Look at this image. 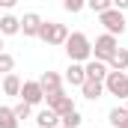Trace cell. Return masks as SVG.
I'll list each match as a JSON object with an SVG mask.
<instances>
[{
    "label": "cell",
    "mask_w": 128,
    "mask_h": 128,
    "mask_svg": "<svg viewBox=\"0 0 128 128\" xmlns=\"http://www.w3.org/2000/svg\"><path fill=\"white\" fill-rule=\"evenodd\" d=\"M63 48L68 54V63H86V60H92V42H90L86 33H80V30L68 33Z\"/></svg>",
    "instance_id": "cell-1"
},
{
    "label": "cell",
    "mask_w": 128,
    "mask_h": 128,
    "mask_svg": "<svg viewBox=\"0 0 128 128\" xmlns=\"http://www.w3.org/2000/svg\"><path fill=\"white\" fill-rule=\"evenodd\" d=\"M39 39H42L45 45H66V39H68V27L60 24V21H42V27H39Z\"/></svg>",
    "instance_id": "cell-2"
},
{
    "label": "cell",
    "mask_w": 128,
    "mask_h": 128,
    "mask_svg": "<svg viewBox=\"0 0 128 128\" xmlns=\"http://www.w3.org/2000/svg\"><path fill=\"white\" fill-rule=\"evenodd\" d=\"M104 92L128 101V72H113V68H110L107 78H104Z\"/></svg>",
    "instance_id": "cell-3"
},
{
    "label": "cell",
    "mask_w": 128,
    "mask_h": 128,
    "mask_svg": "<svg viewBox=\"0 0 128 128\" xmlns=\"http://www.w3.org/2000/svg\"><path fill=\"white\" fill-rule=\"evenodd\" d=\"M116 48H119L116 36H110V33H101L96 42H92V57H96V60H101V63H110V57L116 54Z\"/></svg>",
    "instance_id": "cell-4"
},
{
    "label": "cell",
    "mask_w": 128,
    "mask_h": 128,
    "mask_svg": "<svg viewBox=\"0 0 128 128\" xmlns=\"http://www.w3.org/2000/svg\"><path fill=\"white\" fill-rule=\"evenodd\" d=\"M98 21H101L104 33H110V36H122V33H125V24H128L125 15H122L119 9H113V6H110L107 12H101V15H98Z\"/></svg>",
    "instance_id": "cell-5"
},
{
    "label": "cell",
    "mask_w": 128,
    "mask_h": 128,
    "mask_svg": "<svg viewBox=\"0 0 128 128\" xmlns=\"http://www.w3.org/2000/svg\"><path fill=\"white\" fill-rule=\"evenodd\" d=\"M45 101H48V107H51L54 113H60V116H66V113L74 110V101H72V96H66V90H54V92H48Z\"/></svg>",
    "instance_id": "cell-6"
},
{
    "label": "cell",
    "mask_w": 128,
    "mask_h": 128,
    "mask_svg": "<svg viewBox=\"0 0 128 128\" xmlns=\"http://www.w3.org/2000/svg\"><path fill=\"white\" fill-rule=\"evenodd\" d=\"M18 98L36 107V104L45 101V90L39 86V80H24V84H21V96H18Z\"/></svg>",
    "instance_id": "cell-7"
},
{
    "label": "cell",
    "mask_w": 128,
    "mask_h": 128,
    "mask_svg": "<svg viewBox=\"0 0 128 128\" xmlns=\"http://www.w3.org/2000/svg\"><path fill=\"white\" fill-rule=\"evenodd\" d=\"M42 15L39 12H27L24 18H21V33H24V39H33V36H39V27H42Z\"/></svg>",
    "instance_id": "cell-8"
},
{
    "label": "cell",
    "mask_w": 128,
    "mask_h": 128,
    "mask_svg": "<svg viewBox=\"0 0 128 128\" xmlns=\"http://www.w3.org/2000/svg\"><path fill=\"white\" fill-rule=\"evenodd\" d=\"M84 72H86V78H90V80H104V78H107V72H110V66L92 57V60H86V63H84Z\"/></svg>",
    "instance_id": "cell-9"
},
{
    "label": "cell",
    "mask_w": 128,
    "mask_h": 128,
    "mask_svg": "<svg viewBox=\"0 0 128 128\" xmlns=\"http://www.w3.org/2000/svg\"><path fill=\"white\" fill-rule=\"evenodd\" d=\"M39 86H42L45 96H48V92H54V90H63V78H60L57 72H42V74H39Z\"/></svg>",
    "instance_id": "cell-10"
},
{
    "label": "cell",
    "mask_w": 128,
    "mask_h": 128,
    "mask_svg": "<svg viewBox=\"0 0 128 128\" xmlns=\"http://www.w3.org/2000/svg\"><path fill=\"white\" fill-rule=\"evenodd\" d=\"M80 92H84V98H90V101H98V98L104 96V80H84L80 84Z\"/></svg>",
    "instance_id": "cell-11"
},
{
    "label": "cell",
    "mask_w": 128,
    "mask_h": 128,
    "mask_svg": "<svg viewBox=\"0 0 128 128\" xmlns=\"http://www.w3.org/2000/svg\"><path fill=\"white\" fill-rule=\"evenodd\" d=\"M36 128H60V113H54L51 107L36 113Z\"/></svg>",
    "instance_id": "cell-12"
},
{
    "label": "cell",
    "mask_w": 128,
    "mask_h": 128,
    "mask_svg": "<svg viewBox=\"0 0 128 128\" xmlns=\"http://www.w3.org/2000/svg\"><path fill=\"white\" fill-rule=\"evenodd\" d=\"M21 78L15 74V72H9V74H3V80H0V90L6 92V96H21Z\"/></svg>",
    "instance_id": "cell-13"
},
{
    "label": "cell",
    "mask_w": 128,
    "mask_h": 128,
    "mask_svg": "<svg viewBox=\"0 0 128 128\" xmlns=\"http://www.w3.org/2000/svg\"><path fill=\"white\" fill-rule=\"evenodd\" d=\"M0 33H3V36H18V33H21V18H15L12 12H6V15L0 18Z\"/></svg>",
    "instance_id": "cell-14"
},
{
    "label": "cell",
    "mask_w": 128,
    "mask_h": 128,
    "mask_svg": "<svg viewBox=\"0 0 128 128\" xmlns=\"http://www.w3.org/2000/svg\"><path fill=\"white\" fill-rule=\"evenodd\" d=\"M66 80H68L72 86H80V84L86 80V72H84V63H68V68H66Z\"/></svg>",
    "instance_id": "cell-15"
},
{
    "label": "cell",
    "mask_w": 128,
    "mask_h": 128,
    "mask_svg": "<svg viewBox=\"0 0 128 128\" xmlns=\"http://www.w3.org/2000/svg\"><path fill=\"white\" fill-rule=\"evenodd\" d=\"M107 122L113 128H128V107H119V104H116V107L107 113Z\"/></svg>",
    "instance_id": "cell-16"
},
{
    "label": "cell",
    "mask_w": 128,
    "mask_h": 128,
    "mask_svg": "<svg viewBox=\"0 0 128 128\" xmlns=\"http://www.w3.org/2000/svg\"><path fill=\"white\" fill-rule=\"evenodd\" d=\"M110 68L113 72H128V48H116V54L110 57Z\"/></svg>",
    "instance_id": "cell-17"
},
{
    "label": "cell",
    "mask_w": 128,
    "mask_h": 128,
    "mask_svg": "<svg viewBox=\"0 0 128 128\" xmlns=\"http://www.w3.org/2000/svg\"><path fill=\"white\" fill-rule=\"evenodd\" d=\"M0 128H18V116L12 113V107L0 104Z\"/></svg>",
    "instance_id": "cell-18"
},
{
    "label": "cell",
    "mask_w": 128,
    "mask_h": 128,
    "mask_svg": "<svg viewBox=\"0 0 128 128\" xmlns=\"http://www.w3.org/2000/svg\"><path fill=\"white\" fill-rule=\"evenodd\" d=\"M80 122H84V116H80L78 110H72V113L60 116V125H66V128H80Z\"/></svg>",
    "instance_id": "cell-19"
},
{
    "label": "cell",
    "mask_w": 128,
    "mask_h": 128,
    "mask_svg": "<svg viewBox=\"0 0 128 128\" xmlns=\"http://www.w3.org/2000/svg\"><path fill=\"white\" fill-rule=\"evenodd\" d=\"M9 72H15V57L0 51V74H9Z\"/></svg>",
    "instance_id": "cell-20"
},
{
    "label": "cell",
    "mask_w": 128,
    "mask_h": 128,
    "mask_svg": "<svg viewBox=\"0 0 128 128\" xmlns=\"http://www.w3.org/2000/svg\"><path fill=\"white\" fill-rule=\"evenodd\" d=\"M86 6H90L96 15H101V12H107V9L113 6V0H86Z\"/></svg>",
    "instance_id": "cell-21"
},
{
    "label": "cell",
    "mask_w": 128,
    "mask_h": 128,
    "mask_svg": "<svg viewBox=\"0 0 128 128\" xmlns=\"http://www.w3.org/2000/svg\"><path fill=\"white\" fill-rule=\"evenodd\" d=\"M12 113H15L18 119H27V116L33 113V104H27V101H18V104L12 107Z\"/></svg>",
    "instance_id": "cell-22"
},
{
    "label": "cell",
    "mask_w": 128,
    "mask_h": 128,
    "mask_svg": "<svg viewBox=\"0 0 128 128\" xmlns=\"http://www.w3.org/2000/svg\"><path fill=\"white\" fill-rule=\"evenodd\" d=\"M84 6H86V0H63V9H66V12H72V15H78Z\"/></svg>",
    "instance_id": "cell-23"
},
{
    "label": "cell",
    "mask_w": 128,
    "mask_h": 128,
    "mask_svg": "<svg viewBox=\"0 0 128 128\" xmlns=\"http://www.w3.org/2000/svg\"><path fill=\"white\" fill-rule=\"evenodd\" d=\"M15 6H18V0H0V9H6V12L15 9Z\"/></svg>",
    "instance_id": "cell-24"
},
{
    "label": "cell",
    "mask_w": 128,
    "mask_h": 128,
    "mask_svg": "<svg viewBox=\"0 0 128 128\" xmlns=\"http://www.w3.org/2000/svg\"><path fill=\"white\" fill-rule=\"evenodd\" d=\"M113 9H119V12H125V9H128V0H113Z\"/></svg>",
    "instance_id": "cell-25"
},
{
    "label": "cell",
    "mask_w": 128,
    "mask_h": 128,
    "mask_svg": "<svg viewBox=\"0 0 128 128\" xmlns=\"http://www.w3.org/2000/svg\"><path fill=\"white\" fill-rule=\"evenodd\" d=\"M0 51H3V33H0Z\"/></svg>",
    "instance_id": "cell-26"
},
{
    "label": "cell",
    "mask_w": 128,
    "mask_h": 128,
    "mask_svg": "<svg viewBox=\"0 0 128 128\" xmlns=\"http://www.w3.org/2000/svg\"><path fill=\"white\" fill-rule=\"evenodd\" d=\"M60 128H66V125H60Z\"/></svg>",
    "instance_id": "cell-27"
}]
</instances>
